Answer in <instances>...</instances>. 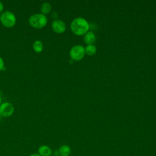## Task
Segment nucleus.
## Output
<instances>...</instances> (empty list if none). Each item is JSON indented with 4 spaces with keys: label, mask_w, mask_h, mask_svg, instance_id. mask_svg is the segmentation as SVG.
Listing matches in <instances>:
<instances>
[{
    "label": "nucleus",
    "mask_w": 156,
    "mask_h": 156,
    "mask_svg": "<svg viewBox=\"0 0 156 156\" xmlns=\"http://www.w3.org/2000/svg\"><path fill=\"white\" fill-rule=\"evenodd\" d=\"M72 32L76 35H84L90 29V24L82 17L74 18L70 24Z\"/></svg>",
    "instance_id": "f257e3e1"
},
{
    "label": "nucleus",
    "mask_w": 156,
    "mask_h": 156,
    "mask_svg": "<svg viewBox=\"0 0 156 156\" xmlns=\"http://www.w3.org/2000/svg\"><path fill=\"white\" fill-rule=\"evenodd\" d=\"M29 25L35 29H41L45 27L48 23V18L46 15L41 13L32 15L28 20Z\"/></svg>",
    "instance_id": "f03ea898"
},
{
    "label": "nucleus",
    "mask_w": 156,
    "mask_h": 156,
    "mask_svg": "<svg viewBox=\"0 0 156 156\" xmlns=\"http://www.w3.org/2000/svg\"><path fill=\"white\" fill-rule=\"evenodd\" d=\"M16 22V18L15 14L9 10L3 12L0 15V23L3 26L7 28L13 27Z\"/></svg>",
    "instance_id": "7ed1b4c3"
},
{
    "label": "nucleus",
    "mask_w": 156,
    "mask_h": 156,
    "mask_svg": "<svg viewBox=\"0 0 156 156\" xmlns=\"http://www.w3.org/2000/svg\"><path fill=\"white\" fill-rule=\"evenodd\" d=\"M85 55V48L80 44H76L73 46L69 51V56L71 60L79 61L82 60Z\"/></svg>",
    "instance_id": "20e7f679"
},
{
    "label": "nucleus",
    "mask_w": 156,
    "mask_h": 156,
    "mask_svg": "<svg viewBox=\"0 0 156 156\" xmlns=\"http://www.w3.org/2000/svg\"><path fill=\"white\" fill-rule=\"evenodd\" d=\"M15 111L13 105L9 102L1 103L0 105V115L1 117L9 118L11 116Z\"/></svg>",
    "instance_id": "39448f33"
},
{
    "label": "nucleus",
    "mask_w": 156,
    "mask_h": 156,
    "mask_svg": "<svg viewBox=\"0 0 156 156\" xmlns=\"http://www.w3.org/2000/svg\"><path fill=\"white\" fill-rule=\"evenodd\" d=\"M51 27L52 30L56 34H62L63 33L66 29L65 23L59 19L54 20L51 23Z\"/></svg>",
    "instance_id": "423d86ee"
},
{
    "label": "nucleus",
    "mask_w": 156,
    "mask_h": 156,
    "mask_svg": "<svg viewBox=\"0 0 156 156\" xmlns=\"http://www.w3.org/2000/svg\"><path fill=\"white\" fill-rule=\"evenodd\" d=\"M37 153L41 156H51L52 154V151L49 146L43 144L38 148Z\"/></svg>",
    "instance_id": "0eeeda50"
},
{
    "label": "nucleus",
    "mask_w": 156,
    "mask_h": 156,
    "mask_svg": "<svg viewBox=\"0 0 156 156\" xmlns=\"http://www.w3.org/2000/svg\"><path fill=\"white\" fill-rule=\"evenodd\" d=\"M96 39V37L94 33L92 31H88L83 37V41L87 45L93 44Z\"/></svg>",
    "instance_id": "6e6552de"
},
{
    "label": "nucleus",
    "mask_w": 156,
    "mask_h": 156,
    "mask_svg": "<svg viewBox=\"0 0 156 156\" xmlns=\"http://www.w3.org/2000/svg\"><path fill=\"white\" fill-rule=\"evenodd\" d=\"M60 156H69L71 154V147L67 144H62L58 149Z\"/></svg>",
    "instance_id": "1a4fd4ad"
},
{
    "label": "nucleus",
    "mask_w": 156,
    "mask_h": 156,
    "mask_svg": "<svg viewBox=\"0 0 156 156\" xmlns=\"http://www.w3.org/2000/svg\"><path fill=\"white\" fill-rule=\"evenodd\" d=\"M51 10H52V6L51 4L49 2H45L42 3V4L41 5L40 11H41V13L43 15H48L51 12Z\"/></svg>",
    "instance_id": "9d476101"
},
{
    "label": "nucleus",
    "mask_w": 156,
    "mask_h": 156,
    "mask_svg": "<svg viewBox=\"0 0 156 156\" xmlns=\"http://www.w3.org/2000/svg\"><path fill=\"white\" fill-rule=\"evenodd\" d=\"M43 43L38 40H35L32 44V48L34 51L37 53H40L43 50Z\"/></svg>",
    "instance_id": "9b49d317"
},
{
    "label": "nucleus",
    "mask_w": 156,
    "mask_h": 156,
    "mask_svg": "<svg viewBox=\"0 0 156 156\" xmlns=\"http://www.w3.org/2000/svg\"><path fill=\"white\" fill-rule=\"evenodd\" d=\"M85 54L88 55H93L96 53L97 49L96 47L93 44H88L87 45V46L85 48Z\"/></svg>",
    "instance_id": "f8f14e48"
},
{
    "label": "nucleus",
    "mask_w": 156,
    "mask_h": 156,
    "mask_svg": "<svg viewBox=\"0 0 156 156\" xmlns=\"http://www.w3.org/2000/svg\"><path fill=\"white\" fill-rule=\"evenodd\" d=\"M5 68L4 66V61L3 58L0 56V71L4 70Z\"/></svg>",
    "instance_id": "ddd939ff"
},
{
    "label": "nucleus",
    "mask_w": 156,
    "mask_h": 156,
    "mask_svg": "<svg viewBox=\"0 0 156 156\" xmlns=\"http://www.w3.org/2000/svg\"><path fill=\"white\" fill-rule=\"evenodd\" d=\"M4 9V4H3V3H2L1 1H0V13H1V14L3 12Z\"/></svg>",
    "instance_id": "4468645a"
},
{
    "label": "nucleus",
    "mask_w": 156,
    "mask_h": 156,
    "mask_svg": "<svg viewBox=\"0 0 156 156\" xmlns=\"http://www.w3.org/2000/svg\"><path fill=\"white\" fill-rule=\"evenodd\" d=\"M60 154H59V152L58 150H56L54 152V156H59Z\"/></svg>",
    "instance_id": "2eb2a0df"
},
{
    "label": "nucleus",
    "mask_w": 156,
    "mask_h": 156,
    "mask_svg": "<svg viewBox=\"0 0 156 156\" xmlns=\"http://www.w3.org/2000/svg\"><path fill=\"white\" fill-rule=\"evenodd\" d=\"M29 156H41L40 155H39L37 152V153H33V154H31Z\"/></svg>",
    "instance_id": "dca6fc26"
},
{
    "label": "nucleus",
    "mask_w": 156,
    "mask_h": 156,
    "mask_svg": "<svg viewBox=\"0 0 156 156\" xmlns=\"http://www.w3.org/2000/svg\"><path fill=\"white\" fill-rule=\"evenodd\" d=\"M1 103H2V99H1V97L0 96V105L1 104Z\"/></svg>",
    "instance_id": "f3484780"
},
{
    "label": "nucleus",
    "mask_w": 156,
    "mask_h": 156,
    "mask_svg": "<svg viewBox=\"0 0 156 156\" xmlns=\"http://www.w3.org/2000/svg\"><path fill=\"white\" fill-rule=\"evenodd\" d=\"M1 116L0 115V121H1Z\"/></svg>",
    "instance_id": "a211bd4d"
},
{
    "label": "nucleus",
    "mask_w": 156,
    "mask_h": 156,
    "mask_svg": "<svg viewBox=\"0 0 156 156\" xmlns=\"http://www.w3.org/2000/svg\"><path fill=\"white\" fill-rule=\"evenodd\" d=\"M59 156H60V155H59Z\"/></svg>",
    "instance_id": "6ab92c4d"
},
{
    "label": "nucleus",
    "mask_w": 156,
    "mask_h": 156,
    "mask_svg": "<svg viewBox=\"0 0 156 156\" xmlns=\"http://www.w3.org/2000/svg\"><path fill=\"white\" fill-rule=\"evenodd\" d=\"M51 156H52V155H51Z\"/></svg>",
    "instance_id": "aec40b11"
}]
</instances>
